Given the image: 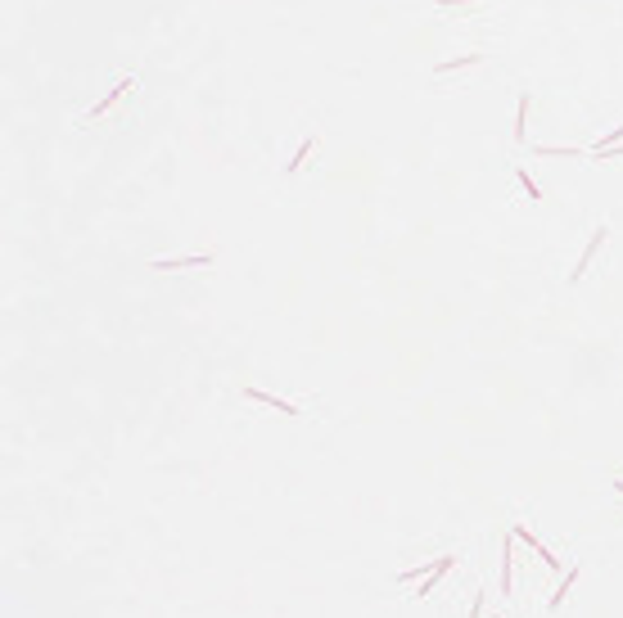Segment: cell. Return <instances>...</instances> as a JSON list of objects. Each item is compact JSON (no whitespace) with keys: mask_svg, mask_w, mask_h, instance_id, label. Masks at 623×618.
Listing matches in <instances>:
<instances>
[{"mask_svg":"<svg viewBox=\"0 0 623 618\" xmlns=\"http://www.w3.org/2000/svg\"><path fill=\"white\" fill-rule=\"evenodd\" d=\"M312 149H316V136H307V140H303L298 149H294V158H290V163H285V172H298V167L307 163V153H312Z\"/></svg>","mask_w":623,"mask_h":618,"instance_id":"obj_10","label":"cell"},{"mask_svg":"<svg viewBox=\"0 0 623 618\" xmlns=\"http://www.w3.org/2000/svg\"><path fill=\"white\" fill-rule=\"evenodd\" d=\"M510 578H515V555H510V542L502 551V596H510Z\"/></svg>","mask_w":623,"mask_h":618,"instance_id":"obj_9","label":"cell"},{"mask_svg":"<svg viewBox=\"0 0 623 618\" xmlns=\"http://www.w3.org/2000/svg\"><path fill=\"white\" fill-rule=\"evenodd\" d=\"M591 163H596V158H623V145H610V149H596V153H587Z\"/></svg>","mask_w":623,"mask_h":618,"instance_id":"obj_14","label":"cell"},{"mask_svg":"<svg viewBox=\"0 0 623 618\" xmlns=\"http://www.w3.org/2000/svg\"><path fill=\"white\" fill-rule=\"evenodd\" d=\"M510 537H519V542H524V546H533V551L542 555V564H551V569H560V560H556V555H551V551H547V546H542V542H537V537H533V532L524 528V523H515V528H510Z\"/></svg>","mask_w":623,"mask_h":618,"instance_id":"obj_5","label":"cell"},{"mask_svg":"<svg viewBox=\"0 0 623 618\" xmlns=\"http://www.w3.org/2000/svg\"><path fill=\"white\" fill-rule=\"evenodd\" d=\"M131 90H136V77H122L118 86H113V90H108V95H104V99H99V104H91V113H86V122H91V118H99V113H108V109H113V104H122V99H127V95H131Z\"/></svg>","mask_w":623,"mask_h":618,"instance_id":"obj_1","label":"cell"},{"mask_svg":"<svg viewBox=\"0 0 623 618\" xmlns=\"http://www.w3.org/2000/svg\"><path fill=\"white\" fill-rule=\"evenodd\" d=\"M244 397L248 401H267L271 411H280V415H290V420H298V406H294V401H285V397H276V393H262V388H244Z\"/></svg>","mask_w":623,"mask_h":618,"instance_id":"obj_4","label":"cell"},{"mask_svg":"<svg viewBox=\"0 0 623 618\" xmlns=\"http://www.w3.org/2000/svg\"><path fill=\"white\" fill-rule=\"evenodd\" d=\"M614 492H619V497H623V478H614Z\"/></svg>","mask_w":623,"mask_h":618,"instance_id":"obj_17","label":"cell"},{"mask_svg":"<svg viewBox=\"0 0 623 618\" xmlns=\"http://www.w3.org/2000/svg\"><path fill=\"white\" fill-rule=\"evenodd\" d=\"M470 618H484V596H474V609H470Z\"/></svg>","mask_w":623,"mask_h":618,"instance_id":"obj_15","label":"cell"},{"mask_svg":"<svg viewBox=\"0 0 623 618\" xmlns=\"http://www.w3.org/2000/svg\"><path fill=\"white\" fill-rule=\"evenodd\" d=\"M519 185H524V195L533 199V203H537V199H542V190H537V181H533V176L524 172V167H519Z\"/></svg>","mask_w":623,"mask_h":618,"instance_id":"obj_13","label":"cell"},{"mask_svg":"<svg viewBox=\"0 0 623 618\" xmlns=\"http://www.w3.org/2000/svg\"><path fill=\"white\" fill-rule=\"evenodd\" d=\"M528 95H519V109H515V140L524 145V136H528Z\"/></svg>","mask_w":623,"mask_h":618,"instance_id":"obj_11","label":"cell"},{"mask_svg":"<svg viewBox=\"0 0 623 618\" xmlns=\"http://www.w3.org/2000/svg\"><path fill=\"white\" fill-rule=\"evenodd\" d=\"M605 239H610V226H596V230H591V239H587V249H583V258H578V262H574V275H569V280H583V275H587V262H591V258H596V249H601Z\"/></svg>","mask_w":623,"mask_h":618,"instance_id":"obj_3","label":"cell"},{"mask_svg":"<svg viewBox=\"0 0 623 618\" xmlns=\"http://www.w3.org/2000/svg\"><path fill=\"white\" fill-rule=\"evenodd\" d=\"M574 582H578V569H569V573H565V582L556 586V596L547 600V609H551V614H556V609L565 605V596H569V591H574Z\"/></svg>","mask_w":623,"mask_h":618,"instance_id":"obj_7","label":"cell"},{"mask_svg":"<svg viewBox=\"0 0 623 618\" xmlns=\"http://www.w3.org/2000/svg\"><path fill=\"white\" fill-rule=\"evenodd\" d=\"M610 145H623V127H614V131H605V136H601V140H596V145H591V149H587V153H596V149H610Z\"/></svg>","mask_w":623,"mask_h":618,"instance_id":"obj_12","label":"cell"},{"mask_svg":"<svg viewBox=\"0 0 623 618\" xmlns=\"http://www.w3.org/2000/svg\"><path fill=\"white\" fill-rule=\"evenodd\" d=\"M479 59H484L479 50H474V55H461V59H447V64H438V68H434V77H447V73H456V68H470V64H479Z\"/></svg>","mask_w":623,"mask_h":618,"instance_id":"obj_8","label":"cell"},{"mask_svg":"<svg viewBox=\"0 0 623 618\" xmlns=\"http://www.w3.org/2000/svg\"><path fill=\"white\" fill-rule=\"evenodd\" d=\"M447 569H456V555H438V569H434V573H430V578H425V582H420V591H416V600H425V596H430V591H434V582H438V578H443V573H447Z\"/></svg>","mask_w":623,"mask_h":618,"instance_id":"obj_6","label":"cell"},{"mask_svg":"<svg viewBox=\"0 0 623 618\" xmlns=\"http://www.w3.org/2000/svg\"><path fill=\"white\" fill-rule=\"evenodd\" d=\"M194 267H213V253H194V258H154V271H194Z\"/></svg>","mask_w":623,"mask_h":618,"instance_id":"obj_2","label":"cell"},{"mask_svg":"<svg viewBox=\"0 0 623 618\" xmlns=\"http://www.w3.org/2000/svg\"><path fill=\"white\" fill-rule=\"evenodd\" d=\"M443 10H451V5H474V0H438Z\"/></svg>","mask_w":623,"mask_h":618,"instance_id":"obj_16","label":"cell"}]
</instances>
